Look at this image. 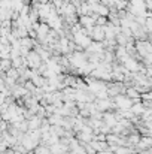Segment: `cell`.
Masks as SVG:
<instances>
[{
    "mask_svg": "<svg viewBox=\"0 0 152 154\" xmlns=\"http://www.w3.org/2000/svg\"><path fill=\"white\" fill-rule=\"evenodd\" d=\"M79 23L84 29H91V27H96L97 23H96V18L91 17V15H82L79 17Z\"/></svg>",
    "mask_w": 152,
    "mask_h": 154,
    "instance_id": "1",
    "label": "cell"
},
{
    "mask_svg": "<svg viewBox=\"0 0 152 154\" xmlns=\"http://www.w3.org/2000/svg\"><path fill=\"white\" fill-rule=\"evenodd\" d=\"M91 39L94 42H104L106 41V33H104V29L100 26H96L93 35H91Z\"/></svg>",
    "mask_w": 152,
    "mask_h": 154,
    "instance_id": "2",
    "label": "cell"
},
{
    "mask_svg": "<svg viewBox=\"0 0 152 154\" xmlns=\"http://www.w3.org/2000/svg\"><path fill=\"white\" fill-rule=\"evenodd\" d=\"M88 5H97V3H100V0H85Z\"/></svg>",
    "mask_w": 152,
    "mask_h": 154,
    "instance_id": "3",
    "label": "cell"
}]
</instances>
